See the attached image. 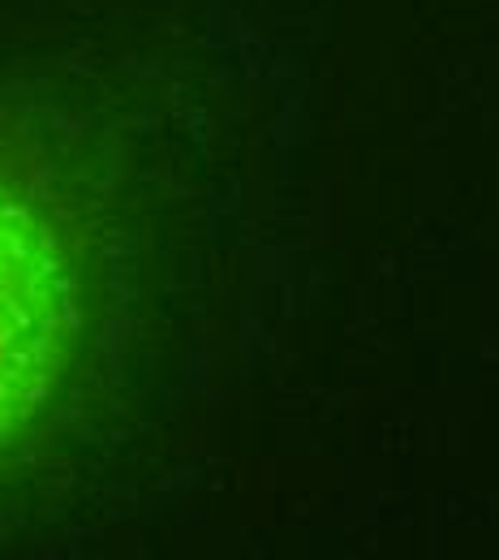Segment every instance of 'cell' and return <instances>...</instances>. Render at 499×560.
Listing matches in <instances>:
<instances>
[{"label":"cell","mask_w":499,"mask_h":560,"mask_svg":"<svg viewBox=\"0 0 499 560\" xmlns=\"http://www.w3.org/2000/svg\"><path fill=\"white\" fill-rule=\"evenodd\" d=\"M78 337V284L44 211L0 182V453L52 397Z\"/></svg>","instance_id":"6da1fadb"}]
</instances>
